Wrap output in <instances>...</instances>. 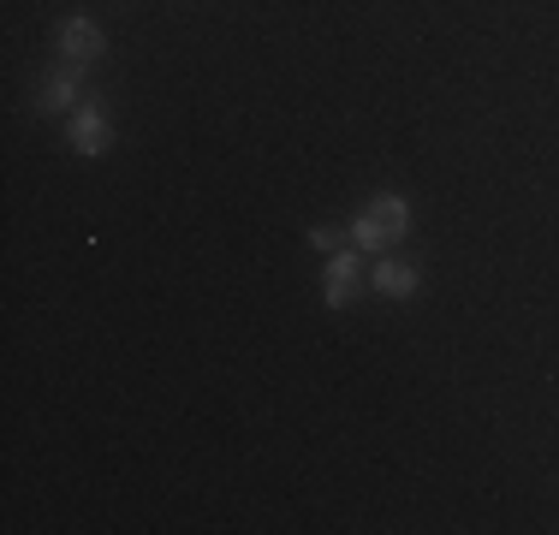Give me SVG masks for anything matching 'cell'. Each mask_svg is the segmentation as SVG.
<instances>
[{"instance_id": "1", "label": "cell", "mask_w": 559, "mask_h": 535, "mask_svg": "<svg viewBox=\"0 0 559 535\" xmlns=\"http://www.w3.org/2000/svg\"><path fill=\"white\" fill-rule=\"evenodd\" d=\"M405 233H411V203L405 197H381V203H369L352 221V245L357 250H388L393 238H405Z\"/></svg>"}, {"instance_id": "2", "label": "cell", "mask_w": 559, "mask_h": 535, "mask_svg": "<svg viewBox=\"0 0 559 535\" xmlns=\"http://www.w3.org/2000/svg\"><path fill=\"white\" fill-rule=\"evenodd\" d=\"M60 54H66V60H78V66H90V60H102V54H108V36H102L96 19H84V12H78V19L60 24Z\"/></svg>"}, {"instance_id": "3", "label": "cell", "mask_w": 559, "mask_h": 535, "mask_svg": "<svg viewBox=\"0 0 559 535\" xmlns=\"http://www.w3.org/2000/svg\"><path fill=\"white\" fill-rule=\"evenodd\" d=\"M78 96H84V66L66 60L55 78H43V84H36V114H60V107H72Z\"/></svg>"}, {"instance_id": "4", "label": "cell", "mask_w": 559, "mask_h": 535, "mask_svg": "<svg viewBox=\"0 0 559 535\" xmlns=\"http://www.w3.org/2000/svg\"><path fill=\"white\" fill-rule=\"evenodd\" d=\"M357 286H364V257H357V250H340V257L328 262V286H322L328 310H345V304L357 298Z\"/></svg>"}, {"instance_id": "5", "label": "cell", "mask_w": 559, "mask_h": 535, "mask_svg": "<svg viewBox=\"0 0 559 535\" xmlns=\"http://www.w3.org/2000/svg\"><path fill=\"white\" fill-rule=\"evenodd\" d=\"M72 150L78 155H102V150H108V114H102L96 102H84L72 114Z\"/></svg>"}, {"instance_id": "6", "label": "cell", "mask_w": 559, "mask_h": 535, "mask_svg": "<svg viewBox=\"0 0 559 535\" xmlns=\"http://www.w3.org/2000/svg\"><path fill=\"white\" fill-rule=\"evenodd\" d=\"M376 286L388 292V298H411V292H417V268H411V262H381L376 268Z\"/></svg>"}, {"instance_id": "7", "label": "cell", "mask_w": 559, "mask_h": 535, "mask_svg": "<svg viewBox=\"0 0 559 535\" xmlns=\"http://www.w3.org/2000/svg\"><path fill=\"white\" fill-rule=\"evenodd\" d=\"M345 238H352V233H334V226H316V233H310V245L322 250V257H340V250H345Z\"/></svg>"}]
</instances>
